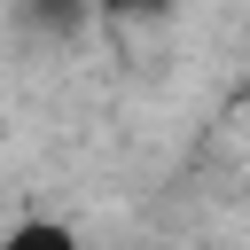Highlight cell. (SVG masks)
<instances>
[{
	"label": "cell",
	"instance_id": "obj_1",
	"mask_svg": "<svg viewBox=\"0 0 250 250\" xmlns=\"http://www.w3.org/2000/svg\"><path fill=\"white\" fill-rule=\"evenodd\" d=\"M0 250H86V234L70 219H16L0 234Z\"/></svg>",
	"mask_w": 250,
	"mask_h": 250
}]
</instances>
